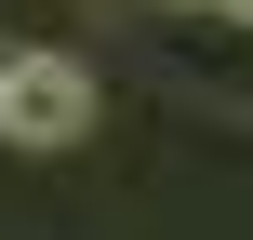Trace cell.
I'll return each instance as SVG.
<instances>
[{
  "instance_id": "2",
  "label": "cell",
  "mask_w": 253,
  "mask_h": 240,
  "mask_svg": "<svg viewBox=\"0 0 253 240\" xmlns=\"http://www.w3.org/2000/svg\"><path fill=\"white\" fill-rule=\"evenodd\" d=\"M160 13H213V0H160Z\"/></svg>"
},
{
  "instance_id": "1",
  "label": "cell",
  "mask_w": 253,
  "mask_h": 240,
  "mask_svg": "<svg viewBox=\"0 0 253 240\" xmlns=\"http://www.w3.org/2000/svg\"><path fill=\"white\" fill-rule=\"evenodd\" d=\"M0 134L13 147H80L93 134V67L80 53H0Z\"/></svg>"
}]
</instances>
